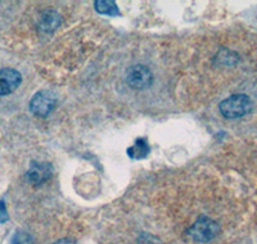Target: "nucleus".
Returning a JSON list of instances; mask_svg holds the SVG:
<instances>
[{"label": "nucleus", "mask_w": 257, "mask_h": 244, "mask_svg": "<svg viewBox=\"0 0 257 244\" xmlns=\"http://www.w3.org/2000/svg\"><path fill=\"white\" fill-rule=\"evenodd\" d=\"M220 112L225 118L235 119L245 116L252 109V100L245 94H234L224 99L219 105Z\"/></svg>", "instance_id": "obj_1"}, {"label": "nucleus", "mask_w": 257, "mask_h": 244, "mask_svg": "<svg viewBox=\"0 0 257 244\" xmlns=\"http://www.w3.org/2000/svg\"><path fill=\"white\" fill-rule=\"evenodd\" d=\"M220 232V226L216 221L212 218L202 216L198 220L192 224V226L188 229L187 234L189 239L194 243H208L212 239L216 238Z\"/></svg>", "instance_id": "obj_2"}, {"label": "nucleus", "mask_w": 257, "mask_h": 244, "mask_svg": "<svg viewBox=\"0 0 257 244\" xmlns=\"http://www.w3.org/2000/svg\"><path fill=\"white\" fill-rule=\"evenodd\" d=\"M56 104V94L50 90H40L32 96L31 102H30V109L35 116L45 117L52 112Z\"/></svg>", "instance_id": "obj_3"}, {"label": "nucleus", "mask_w": 257, "mask_h": 244, "mask_svg": "<svg viewBox=\"0 0 257 244\" xmlns=\"http://www.w3.org/2000/svg\"><path fill=\"white\" fill-rule=\"evenodd\" d=\"M152 72L146 66L138 64L126 73V81L134 89H146L152 84Z\"/></svg>", "instance_id": "obj_4"}, {"label": "nucleus", "mask_w": 257, "mask_h": 244, "mask_svg": "<svg viewBox=\"0 0 257 244\" xmlns=\"http://www.w3.org/2000/svg\"><path fill=\"white\" fill-rule=\"evenodd\" d=\"M22 76L17 70L3 68L0 70V95H9L20 86Z\"/></svg>", "instance_id": "obj_5"}, {"label": "nucleus", "mask_w": 257, "mask_h": 244, "mask_svg": "<svg viewBox=\"0 0 257 244\" xmlns=\"http://www.w3.org/2000/svg\"><path fill=\"white\" fill-rule=\"evenodd\" d=\"M52 175V166L49 163H31V167L27 171L29 180L34 184H40L49 179Z\"/></svg>", "instance_id": "obj_6"}, {"label": "nucleus", "mask_w": 257, "mask_h": 244, "mask_svg": "<svg viewBox=\"0 0 257 244\" xmlns=\"http://www.w3.org/2000/svg\"><path fill=\"white\" fill-rule=\"evenodd\" d=\"M149 152H151V147L146 139H138L134 146L127 149L128 157L133 160H143L148 156Z\"/></svg>", "instance_id": "obj_7"}, {"label": "nucleus", "mask_w": 257, "mask_h": 244, "mask_svg": "<svg viewBox=\"0 0 257 244\" xmlns=\"http://www.w3.org/2000/svg\"><path fill=\"white\" fill-rule=\"evenodd\" d=\"M94 6H95L96 12L100 13V15H105V16H118L120 15V11H118V8H117V6L114 2L99 0V2H95V3H94Z\"/></svg>", "instance_id": "obj_8"}, {"label": "nucleus", "mask_w": 257, "mask_h": 244, "mask_svg": "<svg viewBox=\"0 0 257 244\" xmlns=\"http://www.w3.org/2000/svg\"><path fill=\"white\" fill-rule=\"evenodd\" d=\"M59 20H58V16H57V13L54 12H48L47 16H44L43 17V24H41V26H43V29L45 30H53L56 29V26L58 25Z\"/></svg>", "instance_id": "obj_9"}, {"label": "nucleus", "mask_w": 257, "mask_h": 244, "mask_svg": "<svg viewBox=\"0 0 257 244\" xmlns=\"http://www.w3.org/2000/svg\"><path fill=\"white\" fill-rule=\"evenodd\" d=\"M11 244H35L34 243V239L30 235L29 232L26 231H17L13 235Z\"/></svg>", "instance_id": "obj_10"}, {"label": "nucleus", "mask_w": 257, "mask_h": 244, "mask_svg": "<svg viewBox=\"0 0 257 244\" xmlns=\"http://www.w3.org/2000/svg\"><path fill=\"white\" fill-rule=\"evenodd\" d=\"M7 220H8V212H7L6 203L0 201V224H4Z\"/></svg>", "instance_id": "obj_11"}, {"label": "nucleus", "mask_w": 257, "mask_h": 244, "mask_svg": "<svg viewBox=\"0 0 257 244\" xmlns=\"http://www.w3.org/2000/svg\"><path fill=\"white\" fill-rule=\"evenodd\" d=\"M54 244H75V243H72V241L67 240V239H62V240L57 241V243H54Z\"/></svg>", "instance_id": "obj_12"}]
</instances>
